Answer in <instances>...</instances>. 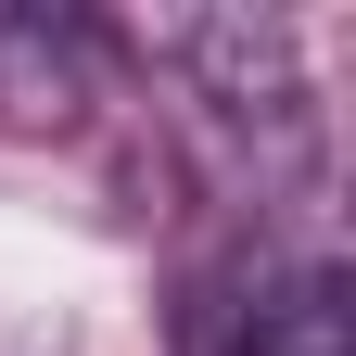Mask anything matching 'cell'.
<instances>
[{
    "label": "cell",
    "mask_w": 356,
    "mask_h": 356,
    "mask_svg": "<svg viewBox=\"0 0 356 356\" xmlns=\"http://www.w3.org/2000/svg\"><path fill=\"white\" fill-rule=\"evenodd\" d=\"M0 356H64V331H38V318H0Z\"/></svg>",
    "instance_id": "2"
},
{
    "label": "cell",
    "mask_w": 356,
    "mask_h": 356,
    "mask_svg": "<svg viewBox=\"0 0 356 356\" xmlns=\"http://www.w3.org/2000/svg\"><path fill=\"white\" fill-rule=\"evenodd\" d=\"M229 356H356L343 267H293V280H267L254 305H229Z\"/></svg>",
    "instance_id": "1"
}]
</instances>
